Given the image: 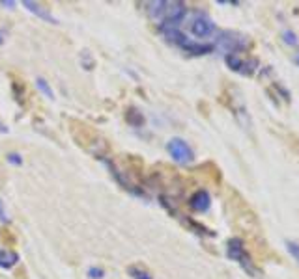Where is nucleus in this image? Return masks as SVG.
<instances>
[{"label":"nucleus","instance_id":"12","mask_svg":"<svg viewBox=\"0 0 299 279\" xmlns=\"http://www.w3.org/2000/svg\"><path fill=\"white\" fill-rule=\"evenodd\" d=\"M36 86H38V90H40L47 99H54V92L51 90V86H49V82H47L45 78H38V80H36Z\"/></svg>","mask_w":299,"mask_h":279},{"label":"nucleus","instance_id":"11","mask_svg":"<svg viewBox=\"0 0 299 279\" xmlns=\"http://www.w3.org/2000/svg\"><path fill=\"white\" fill-rule=\"evenodd\" d=\"M128 274L133 279H153L151 272L146 270L144 266H140V264H131V266L128 268Z\"/></svg>","mask_w":299,"mask_h":279},{"label":"nucleus","instance_id":"15","mask_svg":"<svg viewBox=\"0 0 299 279\" xmlns=\"http://www.w3.org/2000/svg\"><path fill=\"white\" fill-rule=\"evenodd\" d=\"M81 63L85 65V69H94V65H96V62H94V58H92V54H90V51H83V54H81Z\"/></svg>","mask_w":299,"mask_h":279},{"label":"nucleus","instance_id":"6","mask_svg":"<svg viewBox=\"0 0 299 279\" xmlns=\"http://www.w3.org/2000/svg\"><path fill=\"white\" fill-rule=\"evenodd\" d=\"M189 30H191L192 36H196L200 39H206V37H210V36L215 34V22L206 13H196L192 17L191 24H189Z\"/></svg>","mask_w":299,"mask_h":279},{"label":"nucleus","instance_id":"18","mask_svg":"<svg viewBox=\"0 0 299 279\" xmlns=\"http://www.w3.org/2000/svg\"><path fill=\"white\" fill-rule=\"evenodd\" d=\"M8 162H10V164H15V166H21L22 158L19 153H10V155H8Z\"/></svg>","mask_w":299,"mask_h":279},{"label":"nucleus","instance_id":"21","mask_svg":"<svg viewBox=\"0 0 299 279\" xmlns=\"http://www.w3.org/2000/svg\"><path fill=\"white\" fill-rule=\"evenodd\" d=\"M294 62H296V65L299 67V51L296 52V56H294Z\"/></svg>","mask_w":299,"mask_h":279},{"label":"nucleus","instance_id":"3","mask_svg":"<svg viewBox=\"0 0 299 279\" xmlns=\"http://www.w3.org/2000/svg\"><path fill=\"white\" fill-rule=\"evenodd\" d=\"M215 49H219L221 52H224V56L228 54H239L241 51H245L249 47V39L241 34H235V32H223L217 39V45H214Z\"/></svg>","mask_w":299,"mask_h":279},{"label":"nucleus","instance_id":"10","mask_svg":"<svg viewBox=\"0 0 299 279\" xmlns=\"http://www.w3.org/2000/svg\"><path fill=\"white\" fill-rule=\"evenodd\" d=\"M19 260V255L10 249H0V268H11Z\"/></svg>","mask_w":299,"mask_h":279},{"label":"nucleus","instance_id":"14","mask_svg":"<svg viewBox=\"0 0 299 279\" xmlns=\"http://www.w3.org/2000/svg\"><path fill=\"white\" fill-rule=\"evenodd\" d=\"M284 244H286V249H288V253L294 259H296V262L299 264V242H294V240H286Z\"/></svg>","mask_w":299,"mask_h":279},{"label":"nucleus","instance_id":"2","mask_svg":"<svg viewBox=\"0 0 299 279\" xmlns=\"http://www.w3.org/2000/svg\"><path fill=\"white\" fill-rule=\"evenodd\" d=\"M226 255H228V259H232L234 262H237L251 278H260V276H262V272L256 268V264H255V260L251 257V253L245 249L243 240H239V238H230V240L226 242Z\"/></svg>","mask_w":299,"mask_h":279},{"label":"nucleus","instance_id":"8","mask_svg":"<svg viewBox=\"0 0 299 279\" xmlns=\"http://www.w3.org/2000/svg\"><path fill=\"white\" fill-rule=\"evenodd\" d=\"M22 6H24L28 11H32L34 15H38L40 19H43V21L51 22V24H58V19H56L53 13L49 11V8H45V6H42V4L32 2V0H22Z\"/></svg>","mask_w":299,"mask_h":279},{"label":"nucleus","instance_id":"20","mask_svg":"<svg viewBox=\"0 0 299 279\" xmlns=\"http://www.w3.org/2000/svg\"><path fill=\"white\" fill-rule=\"evenodd\" d=\"M0 4H2V6H8V8H13V6H15V2H13V0H10V2H8V0H2Z\"/></svg>","mask_w":299,"mask_h":279},{"label":"nucleus","instance_id":"17","mask_svg":"<svg viewBox=\"0 0 299 279\" xmlns=\"http://www.w3.org/2000/svg\"><path fill=\"white\" fill-rule=\"evenodd\" d=\"M88 276H90L92 279H101L103 276H105V272H103L101 268H97V266H92V268L88 270Z\"/></svg>","mask_w":299,"mask_h":279},{"label":"nucleus","instance_id":"16","mask_svg":"<svg viewBox=\"0 0 299 279\" xmlns=\"http://www.w3.org/2000/svg\"><path fill=\"white\" fill-rule=\"evenodd\" d=\"M128 121H131V123L135 125V127H140L142 125V115L137 112V110H131V112H128Z\"/></svg>","mask_w":299,"mask_h":279},{"label":"nucleus","instance_id":"4","mask_svg":"<svg viewBox=\"0 0 299 279\" xmlns=\"http://www.w3.org/2000/svg\"><path fill=\"white\" fill-rule=\"evenodd\" d=\"M167 151L172 156V160L178 162V164H191L192 160H194L192 149L182 138H172L171 142L167 144Z\"/></svg>","mask_w":299,"mask_h":279},{"label":"nucleus","instance_id":"9","mask_svg":"<svg viewBox=\"0 0 299 279\" xmlns=\"http://www.w3.org/2000/svg\"><path fill=\"white\" fill-rule=\"evenodd\" d=\"M189 205H191V208L192 210H196V212H206V210L210 208V205H212V197H210V194H208L206 190H198V192L192 194Z\"/></svg>","mask_w":299,"mask_h":279},{"label":"nucleus","instance_id":"7","mask_svg":"<svg viewBox=\"0 0 299 279\" xmlns=\"http://www.w3.org/2000/svg\"><path fill=\"white\" fill-rule=\"evenodd\" d=\"M178 47H182L183 51H187L189 54H198V56H202V54H210V52L214 51L215 47L214 45H208V43H196L189 39L185 34L182 36V39L176 43Z\"/></svg>","mask_w":299,"mask_h":279},{"label":"nucleus","instance_id":"22","mask_svg":"<svg viewBox=\"0 0 299 279\" xmlns=\"http://www.w3.org/2000/svg\"><path fill=\"white\" fill-rule=\"evenodd\" d=\"M4 43V30H0V45Z\"/></svg>","mask_w":299,"mask_h":279},{"label":"nucleus","instance_id":"1","mask_svg":"<svg viewBox=\"0 0 299 279\" xmlns=\"http://www.w3.org/2000/svg\"><path fill=\"white\" fill-rule=\"evenodd\" d=\"M146 11L150 19L159 26H180V22L187 15V6L183 2H169V0H153L146 2Z\"/></svg>","mask_w":299,"mask_h":279},{"label":"nucleus","instance_id":"19","mask_svg":"<svg viewBox=\"0 0 299 279\" xmlns=\"http://www.w3.org/2000/svg\"><path fill=\"white\" fill-rule=\"evenodd\" d=\"M0 220H2V222H8V214H6V207H4V203H2V199H0Z\"/></svg>","mask_w":299,"mask_h":279},{"label":"nucleus","instance_id":"13","mask_svg":"<svg viewBox=\"0 0 299 279\" xmlns=\"http://www.w3.org/2000/svg\"><path fill=\"white\" fill-rule=\"evenodd\" d=\"M282 41L286 43V45H290V47H298L299 45V37L296 36V32L294 30H286L282 32Z\"/></svg>","mask_w":299,"mask_h":279},{"label":"nucleus","instance_id":"5","mask_svg":"<svg viewBox=\"0 0 299 279\" xmlns=\"http://www.w3.org/2000/svg\"><path fill=\"white\" fill-rule=\"evenodd\" d=\"M224 62H226V65L230 67V71L245 74V76L255 74L258 69V60H255V58L245 60V58H241L239 54H228V56H224Z\"/></svg>","mask_w":299,"mask_h":279}]
</instances>
